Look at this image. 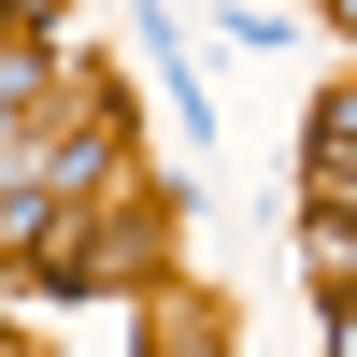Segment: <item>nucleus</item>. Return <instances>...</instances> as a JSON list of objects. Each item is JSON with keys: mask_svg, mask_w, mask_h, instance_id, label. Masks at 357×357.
Returning a JSON list of instances; mask_svg holds the SVG:
<instances>
[{"mask_svg": "<svg viewBox=\"0 0 357 357\" xmlns=\"http://www.w3.org/2000/svg\"><path fill=\"white\" fill-rule=\"evenodd\" d=\"M329 357H357V301H343V314H329Z\"/></svg>", "mask_w": 357, "mask_h": 357, "instance_id": "obj_1", "label": "nucleus"}]
</instances>
